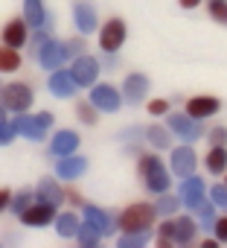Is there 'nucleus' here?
Masks as SVG:
<instances>
[{
    "label": "nucleus",
    "instance_id": "4be33fe9",
    "mask_svg": "<svg viewBox=\"0 0 227 248\" xmlns=\"http://www.w3.org/2000/svg\"><path fill=\"white\" fill-rule=\"evenodd\" d=\"M85 222H90V225L99 228L102 233L111 231V216H108L102 207H96V204H87V207H85Z\"/></svg>",
    "mask_w": 227,
    "mask_h": 248
},
{
    "label": "nucleus",
    "instance_id": "f8f14e48",
    "mask_svg": "<svg viewBox=\"0 0 227 248\" xmlns=\"http://www.w3.org/2000/svg\"><path fill=\"white\" fill-rule=\"evenodd\" d=\"M178 202L186 204V207H198V204L204 202V181L195 178V175H186V178L181 181V199H178Z\"/></svg>",
    "mask_w": 227,
    "mask_h": 248
},
{
    "label": "nucleus",
    "instance_id": "423d86ee",
    "mask_svg": "<svg viewBox=\"0 0 227 248\" xmlns=\"http://www.w3.org/2000/svg\"><path fill=\"white\" fill-rule=\"evenodd\" d=\"M90 102L96 105V111H117L123 105V96L114 85H96L93 82V91H90Z\"/></svg>",
    "mask_w": 227,
    "mask_h": 248
},
{
    "label": "nucleus",
    "instance_id": "412c9836",
    "mask_svg": "<svg viewBox=\"0 0 227 248\" xmlns=\"http://www.w3.org/2000/svg\"><path fill=\"white\" fill-rule=\"evenodd\" d=\"M195 233H198V228H195V222H192L189 216L175 219V242H178V245H189V242L195 239Z\"/></svg>",
    "mask_w": 227,
    "mask_h": 248
},
{
    "label": "nucleus",
    "instance_id": "c85d7f7f",
    "mask_svg": "<svg viewBox=\"0 0 227 248\" xmlns=\"http://www.w3.org/2000/svg\"><path fill=\"white\" fill-rule=\"evenodd\" d=\"M175 207H178V199H175V196H166V193H160V199H157V204H155V213H163V216H169V213H175Z\"/></svg>",
    "mask_w": 227,
    "mask_h": 248
},
{
    "label": "nucleus",
    "instance_id": "f704fd0d",
    "mask_svg": "<svg viewBox=\"0 0 227 248\" xmlns=\"http://www.w3.org/2000/svg\"><path fill=\"white\" fill-rule=\"evenodd\" d=\"M12 138H15V126L12 123H0V146H6V143H12Z\"/></svg>",
    "mask_w": 227,
    "mask_h": 248
},
{
    "label": "nucleus",
    "instance_id": "2eb2a0df",
    "mask_svg": "<svg viewBox=\"0 0 227 248\" xmlns=\"http://www.w3.org/2000/svg\"><path fill=\"white\" fill-rule=\"evenodd\" d=\"M123 93H126V99H128L131 105H134V102H143L146 93H149V79H146L143 73H131V76H126Z\"/></svg>",
    "mask_w": 227,
    "mask_h": 248
},
{
    "label": "nucleus",
    "instance_id": "4468645a",
    "mask_svg": "<svg viewBox=\"0 0 227 248\" xmlns=\"http://www.w3.org/2000/svg\"><path fill=\"white\" fill-rule=\"evenodd\" d=\"M218 108H221V102H218L215 96H192V99L186 102V114H189L192 120L213 117V114H218Z\"/></svg>",
    "mask_w": 227,
    "mask_h": 248
},
{
    "label": "nucleus",
    "instance_id": "cd10ccee",
    "mask_svg": "<svg viewBox=\"0 0 227 248\" xmlns=\"http://www.w3.org/2000/svg\"><path fill=\"white\" fill-rule=\"evenodd\" d=\"M146 138H149V143H152V146H157V149H166V146H169V132H166V129H160V126H149Z\"/></svg>",
    "mask_w": 227,
    "mask_h": 248
},
{
    "label": "nucleus",
    "instance_id": "c756f323",
    "mask_svg": "<svg viewBox=\"0 0 227 248\" xmlns=\"http://www.w3.org/2000/svg\"><path fill=\"white\" fill-rule=\"evenodd\" d=\"M76 111H79V120H82V123H87V126H93V123L99 120V117H96V105H93V102H90V105H87V102H79V108H76Z\"/></svg>",
    "mask_w": 227,
    "mask_h": 248
},
{
    "label": "nucleus",
    "instance_id": "6e6552de",
    "mask_svg": "<svg viewBox=\"0 0 227 248\" xmlns=\"http://www.w3.org/2000/svg\"><path fill=\"white\" fill-rule=\"evenodd\" d=\"M53 219H56V207H53V204H44V202L29 204V207L21 210V222L29 225V228H44V225H50Z\"/></svg>",
    "mask_w": 227,
    "mask_h": 248
},
{
    "label": "nucleus",
    "instance_id": "393cba45",
    "mask_svg": "<svg viewBox=\"0 0 227 248\" xmlns=\"http://www.w3.org/2000/svg\"><path fill=\"white\" fill-rule=\"evenodd\" d=\"M79 219H76V213H61L58 219H56V231H58V236H76V231H79Z\"/></svg>",
    "mask_w": 227,
    "mask_h": 248
},
{
    "label": "nucleus",
    "instance_id": "c9c22d12",
    "mask_svg": "<svg viewBox=\"0 0 227 248\" xmlns=\"http://www.w3.org/2000/svg\"><path fill=\"white\" fill-rule=\"evenodd\" d=\"M213 204H218V207H227V184H218V187H213Z\"/></svg>",
    "mask_w": 227,
    "mask_h": 248
},
{
    "label": "nucleus",
    "instance_id": "aec40b11",
    "mask_svg": "<svg viewBox=\"0 0 227 248\" xmlns=\"http://www.w3.org/2000/svg\"><path fill=\"white\" fill-rule=\"evenodd\" d=\"M3 44L6 47H24L27 44V21H9L3 27Z\"/></svg>",
    "mask_w": 227,
    "mask_h": 248
},
{
    "label": "nucleus",
    "instance_id": "1a4fd4ad",
    "mask_svg": "<svg viewBox=\"0 0 227 248\" xmlns=\"http://www.w3.org/2000/svg\"><path fill=\"white\" fill-rule=\"evenodd\" d=\"M195 164H198V158H195L192 146H178V149H172V172H175L178 178L192 175V172H195Z\"/></svg>",
    "mask_w": 227,
    "mask_h": 248
},
{
    "label": "nucleus",
    "instance_id": "9d476101",
    "mask_svg": "<svg viewBox=\"0 0 227 248\" xmlns=\"http://www.w3.org/2000/svg\"><path fill=\"white\" fill-rule=\"evenodd\" d=\"M169 129H172L175 135H181L184 140H198V138L204 135L201 123H198V120H192L189 114H186V117H181V114H172V117H169Z\"/></svg>",
    "mask_w": 227,
    "mask_h": 248
},
{
    "label": "nucleus",
    "instance_id": "4c0bfd02",
    "mask_svg": "<svg viewBox=\"0 0 227 248\" xmlns=\"http://www.w3.org/2000/svg\"><path fill=\"white\" fill-rule=\"evenodd\" d=\"M210 140H213V146H224V143H227V129H224V126H215V129L210 132Z\"/></svg>",
    "mask_w": 227,
    "mask_h": 248
},
{
    "label": "nucleus",
    "instance_id": "72a5a7b5",
    "mask_svg": "<svg viewBox=\"0 0 227 248\" xmlns=\"http://www.w3.org/2000/svg\"><path fill=\"white\" fill-rule=\"evenodd\" d=\"M157 242H160V245H175V222H163V225H160Z\"/></svg>",
    "mask_w": 227,
    "mask_h": 248
},
{
    "label": "nucleus",
    "instance_id": "5701e85b",
    "mask_svg": "<svg viewBox=\"0 0 227 248\" xmlns=\"http://www.w3.org/2000/svg\"><path fill=\"white\" fill-rule=\"evenodd\" d=\"M24 21L27 27H38L44 24V3L41 0H24Z\"/></svg>",
    "mask_w": 227,
    "mask_h": 248
},
{
    "label": "nucleus",
    "instance_id": "b1692460",
    "mask_svg": "<svg viewBox=\"0 0 227 248\" xmlns=\"http://www.w3.org/2000/svg\"><path fill=\"white\" fill-rule=\"evenodd\" d=\"M204 164H207V170H210L213 175H221V172L227 170V149H224V146H213Z\"/></svg>",
    "mask_w": 227,
    "mask_h": 248
},
{
    "label": "nucleus",
    "instance_id": "7ed1b4c3",
    "mask_svg": "<svg viewBox=\"0 0 227 248\" xmlns=\"http://www.w3.org/2000/svg\"><path fill=\"white\" fill-rule=\"evenodd\" d=\"M155 222V207L152 204H131L123 210L120 216V228L128 233V231H149Z\"/></svg>",
    "mask_w": 227,
    "mask_h": 248
},
{
    "label": "nucleus",
    "instance_id": "20e7f679",
    "mask_svg": "<svg viewBox=\"0 0 227 248\" xmlns=\"http://www.w3.org/2000/svg\"><path fill=\"white\" fill-rule=\"evenodd\" d=\"M126 41V24L120 18H111L102 30H99V47L105 53H117Z\"/></svg>",
    "mask_w": 227,
    "mask_h": 248
},
{
    "label": "nucleus",
    "instance_id": "6ab92c4d",
    "mask_svg": "<svg viewBox=\"0 0 227 248\" xmlns=\"http://www.w3.org/2000/svg\"><path fill=\"white\" fill-rule=\"evenodd\" d=\"M73 18H76V30L79 32H93L96 30V9L93 6H87V3H79L76 9H73Z\"/></svg>",
    "mask_w": 227,
    "mask_h": 248
},
{
    "label": "nucleus",
    "instance_id": "a878e982",
    "mask_svg": "<svg viewBox=\"0 0 227 248\" xmlns=\"http://www.w3.org/2000/svg\"><path fill=\"white\" fill-rule=\"evenodd\" d=\"M99 236H102V231H99V228H93L90 222L79 225V231H76V239H79V245H85V248L99 245Z\"/></svg>",
    "mask_w": 227,
    "mask_h": 248
},
{
    "label": "nucleus",
    "instance_id": "79ce46f5",
    "mask_svg": "<svg viewBox=\"0 0 227 248\" xmlns=\"http://www.w3.org/2000/svg\"><path fill=\"white\" fill-rule=\"evenodd\" d=\"M198 3H201V0H181V6H184V9H195Z\"/></svg>",
    "mask_w": 227,
    "mask_h": 248
},
{
    "label": "nucleus",
    "instance_id": "37998d69",
    "mask_svg": "<svg viewBox=\"0 0 227 248\" xmlns=\"http://www.w3.org/2000/svg\"><path fill=\"white\" fill-rule=\"evenodd\" d=\"M6 120V105H0V123Z\"/></svg>",
    "mask_w": 227,
    "mask_h": 248
},
{
    "label": "nucleus",
    "instance_id": "7c9ffc66",
    "mask_svg": "<svg viewBox=\"0 0 227 248\" xmlns=\"http://www.w3.org/2000/svg\"><path fill=\"white\" fill-rule=\"evenodd\" d=\"M195 210H198V216H201V225H204V231H210V228L215 225V213H213V204H204V202H201Z\"/></svg>",
    "mask_w": 227,
    "mask_h": 248
},
{
    "label": "nucleus",
    "instance_id": "a19ab883",
    "mask_svg": "<svg viewBox=\"0 0 227 248\" xmlns=\"http://www.w3.org/2000/svg\"><path fill=\"white\" fill-rule=\"evenodd\" d=\"M9 202H12L9 190H0V210H6V207H9Z\"/></svg>",
    "mask_w": 227,
    "mask_h": 248
},
{
    "label": "nucleus",
    "instance_id": "a211bd4d",
    "mask_svg": "<svg viewBox=\"0 0 227 248\" xmlns=\"http://www.w3.org/2000/svg\"><path fill=\"white\" fill-rule=\"evenodd\" d=\"M38 202L58 207V204L64 202V190H61L53 178H41V184H38Z\"/></svg>",
    "mask_w": 227,
    "mask_h": 248
},
{
    "label": "nucleus",
    "instance_id": "f257e3e1",
    "mask_svg": "<svg viewBox=\"0 0 227 248\" xmlns=\"http://www.w3.org/2000/svg\"><path fill=\"white\" fill-rule=\"evenodd\" d=\"M140 178H143L146 190H152V193H166L169 190V172H166V167L160 164L157 155H143L140 158Z\"/></svg>",
    "mask_w": 227,
    "mask_h": 248
},
{
    "label": "nucleus",
    "instance_id": "f03ea898",
    "mask_svg": "<svg viewBox=\"0 0 227 248\" xmlns=\"http://www.w3.org/2000/svg\"><path fill=\"white\" fill-rule=\"evenodd\" d=\"M12 126H15V135H24L29 140H41L44 132L53 126V114L41 111V114H32V117H15Z\"/></svg>",
    "mask_w": 227,
    "mask_h": 248
},
{
    "label": "nucleus",
    "instance_id": "39448f33",
    "mask_svg": "<svg viewBox=\"0 0 227 248\" xmlns=\"http://www.w3.org/2000/svg\"><path fill=\"white\" fill-rule=\"evenodd\" d=\"M0 96H3V105H6V108H12V111H18V114H24V111L32 105V91H29L27 85H21V82L6 85Z\"/></svg>",
    "mask_w": 227,
    "mask_h": 248
},
{
    "label": "nucleus",
    "instance_id": "58836bf2",
    "mask_svg": "<svg viewBox=\"0 0 227 248\" xmlns=\"http://www.w3.org/2000/svg\"><path fill=\"white\" fill-rule=\"evenodd\" d=\"M213 231H215L218 242H227V216H224V219H218V222L213 225Z\"/></svg>",
    "mask_w": 227,
    "mask_h": 248
},
{
    "label": "nucleus",
    "instance_id": "e433bc0d",
    "mask_svg": "<svg viewBox=\"0 0 227 248\" xmlns=\"http://www.w3.org/2000/svg\"><path fill=\"white\" fill-rule=\"evenodd\" d=\"M29 204H32V196H29V193H18V196L12 199L15 213H21V210H24V207H29Z\"/></svg>",
    "mask_w": 227,
    "mask_h": 248
},
{
    "label": "nucleus",
    "instance_id": "2f4dec72",
    "mask_svg": "<svg viewBox=\"0 0 227 248\" xmlns=\"http://www.w3.org/2000/svg\"><path fill=\"white\" fill-rule=\"evenodd\" d=\"M146 242H149V236H146L143 231H128V233L120 239V245H123V248H131V245H146Z\"/></svg>",
    "mask_w": 227,
    "mask_h": 248
},
{
    "label": "nucleus",
    "instance_id": "0eeeda50",
    "mask_svg": "<svg viewBox=\"0 0 227 248\" xmlns=\"http://www.w3.org/2000/svg\"><path fill=\"white\" fill-rule=\"evenodd\" d=\"M70 76L76 79V85L87 88V85H93L96 76H99V62H96L93 56H79V59L73 62V67H70Z\"/></svg>",
    "mask_w": 227,
    "mask_h": 248
},
{
    "label": "nucleus",
    "instance_id": "bb28decb",
    "mask_svg": "<svg viewBox=\"0 0 227 248\" xmlns=\"http://www.w3.org/2000/svg\"><path fill=\"white\" fill-rule=\"evenodd\" d=\"M21 67V56L15 47H0V73H12Z\"/></svg>",
    "mask_w": 227,
    "mask_h": 248
},
{
    "label": "nucleus",
    "instance_id": "473e14b6",
    "mask_svg": "<svg viewBox=\"0 0 227 248\" xmlns=\"http://www.w3.org/2000/svg\"><path fill=\"white\" fill-rule=\"evenodd\" d=\"M210 15L218 24H227V0H210Z\"/></svg>",
    "mask_w": 227,
    "mask_h": 248
},
{
    "label": "nucleus",
    "instance_id": "ddd939ff",
    "mask_svg": "<svg viewBox=\"0 0 227 248\" xmlns=\"http://www.w3.org/2000/svg\"><path fill=\"white\" fill-rule=\"evenodd\" d=\"M35 53H38V62H41L47 70L61 67V62L67 59V56H64V44H56V41H50V38H47V41H44Z\"/></svg>",
    "mask_w": 227,
    "mask_h": 248
},
{
    "label": "nucleus",
    "instance_id": "dca6fc26",
    "mask_svg": "<svg viewBox=\"0 0 227 248\" xmlns=\"http://www.w3.org/2000/svg\"><path fill=\"white\" fill-rule=\"evenodd\" d=\"M50 149H53V155H73L76 149H79V135L76 132H70V129H61L56 138H53V143H50Z\"/></svg>",
    "mask_w": 227,
    "mask_h": 248
},
{
    "label": "nucleus",
    "instance_id": "ea45409f",
    "mask_svg": "<svg viewBox=\"0 0 227 248\" xmlns=\"http://www.w3.org/2000/svg\"><path fill=\"white\" fill-rule=\"evenodd\" d=\"M149 111H152L155 117H157V114H166V111H169V102H166V99H155V102H149Z\"/></svg>",
    "mask_w": 227,
    "mask_h": 248
},
{
    "label": "nucleus",
    "instance_id": "9b49d317",
    "mask_svg": "<svg viewBox=\"0 0 227 248\" xmlns=\"http://www.w3.org/2000/svg\"><path fill=\"white\" fill-rule=\"evenodd\" d=\"M85 170H87V161H85V158H76V155H61V161L56 164V175L64 178V181L82 178Z\"/></svg>",
    "mask_w": 227,
    "mask_h": 248
},
{
    "label": "nucleus",
    "instance_id": "f3484780",
    "mask_svg": "<svg viewBox=\"0 0 227 248\" xmlns=\"http://www.w3.org/2000/svg\"><path fill=\"white\" fill-rule=\"evenodd\" d=\"M76 79L70 76V70H56L53 76H50V91L56 93V96H73L76 93Z\"/></svg>",
    "mask_w": 227,
    "mask_h": 248
}]
</instances>
